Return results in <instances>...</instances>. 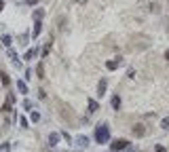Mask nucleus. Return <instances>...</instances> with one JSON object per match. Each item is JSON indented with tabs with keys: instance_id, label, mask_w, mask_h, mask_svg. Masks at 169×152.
<instances>
[{
	"instance_id": "f257e3e1",
	"label": "nucleus",
	"mask_w": 169,
	"mask_h": 152,
	"mask_svg": "<svg viewBox=\"0 0 169 152\" xmlns=\"http://www.w3.org/2000/svg\"><path fill=\"white\" fill-rule=\"evenodd\" d=\"M95 141L97 144H108L110 141V127L106 123H99L95 127Z\"/></svg>"
},
{
	"instance_id": "f03ea898",
	"label": "nucleus",
	"mask_w": 169,
	"mask_h": 152,
	"mask_svg": "<svg viewBox=\"0 0 169 152\" xmlns=\"http://www.w3.org/2000/svg\"><path fill=\"white\" fill-rule=\"evenodd\" d=\"M127 146H129L127 140H114L112 144H110V150L112 152H121V150H127Z\"/></svg>"
},
{
	"instance_id": "7ed1b4c3",
	"label": "nucleus",
	"mask_w": 169,
	"mask_h": 152,
	"mask_svg": "<svg viewBox=\"0 0 169 152\" xmlns=\"http://www.w3.org/2000/svg\"><path fill=\"white\" fill-rule=\"evenodd\" d=\"M123 66V57H114V59H110V61H106V68H108L110 72L112 70H119Z\"/></svg>"
},
{
	"instance_id": "20e7f679",
	"label": "nucleus",
	"mask_w": 169,
	"mask_h": 152,
	"mask_svg": "<svg viewBox=\"0 0 169 152\" xmlns=\"http://www.w3.org/2000/svg\"><path fill=\"white\" fill-rule=\"evenodd\" d=\"M59 140H61L59 131H51V133H49V146H51V148H55V146L59 144Z\"/></svg>"
},
{
	"instance_id": "39448f33",
	"label": "nucleus",
	"mask_w": 169,
	"mask_h": 152,
	"mask_svg": "<svg viewBox=\"0 0 169 152\" xmlns=\"http://www.w3.org/2000/svg\"><path fill=\"white\" fill-rule=\"evenodd\" d=\"M131 133H133V135H135V137H144V135H146V133H148V131H146V127H144V125H142V123H137V125H133Z\"/></svg>"
},
{
	"instance_id": "423d86ee",
	"label": "nucleus",
	"mask_w": 169,
	"mask_h": 152,
	"mask_svg": "<svg viewBox=\"0 0 169 152\" xmlns=\"http://www.w3.org/2000/svg\"><path fill=\"white\" fill-rule=\"evenodd\" d=\"M106 89H108V80L102 78V80L97 82V97H104V95H106Z\"/></svg>"
},
{
	"instance_id": "0eeeda50",
	"label": "nucleus",
	"mask_w": 169,
	"mask_h": 152,
	"mask_svg": "<svg viewBox=\"0 0 169 152\" xmlns=\"http://www.w3.org/2000/svg\"><path fill=\"white\" fill-rule=\"evenodd\" d=\"M74 144H76L78 148H87V146H89V137H87V135H78V137L74 140Z\"/></svg>"
},
{
	"instance_id": "6e6552de",
	"label": "nucleus",
	"mask_w": 169,
	"mask_h": 152,
	"mask_svg": "<svg viewBox=\"0 0 169 152\" xmlns=\"http://www.w3.org/2000/svg\"><path fill=\"white\" fill-rule=\"evenodd\" d=\"M110 104H112V110H121V95H112V99H110Z\"/></svg>"
},
{
	"instance_id": "1a4fd4ad",
	"label": "nucleus",
	"mask_w": 169,
	"mask_h": 152,
	"mask_svg": "<svg viewBox=\"0 0 169 152\" xmlns=\"http://www.w3.org/2000/svg\"><path fill=\"white\" fill-rule=\"evenodd\" d=\"M40 30H42V21H34V30H32V38L34 40L40 36Z\"/></svg>"
},
{
	"instance_id": "9d476101",
	"label": "nucleus",
	"mask_w": 169,
	"mask_h": 152,
	"mask_svg": "<svg viewBox=\"0 0 169 152\" xmlns=\"http://www.w3.org/2000/svg\"><path fill=\"white\" fill-rule=\"evenodd\" d=\"M36 55H38V49L36 47H34V49H28V51H25V61H32V59H34V57H36Z\"/></svg>"
},
{
	"instance_id": "9b49d317",
	"label": "nucleus",
	"mask_w": 169,
	"mask_h": 152,
	"mask_svg": "<svg viewBox=\"0 0 169 152\" xmlns=\"http://www.w3.org/2000/svg\"><path fill=\"white\" fill-rule=\"evenodd\" d=\"M51 47H53V38H49V42L45 45V49H42V59L49 57V53H51Z\"/></svg>"
},
{
	"instance_id": "f8f14e48",
	"label": "nucleus",
	"mask_w": 169,
	"mask_h": 152,
	"mask_svg": "<svg viewBox=\"0 0 169 152\" xmlns=\"http://www.w3.org/2000/svg\"><path fill=\"white\" fill-rule=\"evenodd\" d=\"M87 104H89V114H93V112H97V110H99V104H97L95 99H89Z\"/></svg>"
},
{
	"instance_id": "ddd939ff",
	"label": "nucleus",
	"mask_w": 169,
	"mask_h": 152,
	"mask_svg": "<svg viewBox=\"0 0 169 152\" xmlns=\"http://www.w3.org/2000/svg\"><path fill=\"white\" fill-rule=\"evenodd\" d=\"M0 42H2L4 47L9 49V47H11V45H13V38H11V36H9V34H2V38H0Z\"/></svg>"
},
{
	"instance_id": "4468645a",
	"label": "nucleus",
	"mask_w": 169,
	"mask_h": 152,
	"mask_svg": "<svg viewBox=\"0 0 169 152\" xmlns=\"http://www.w3.org/2000/svg\"><path fill=\"white\" fill-rule=\"evenodd\" d=\"M32 17H34V21H42V17H45V11H42V9H36V11L32 13Z\"/></svg>"
},
{
	"instance_id": "2eb2a0df",
	"label": "nucleus",
	"mask_w": 169,
	"mask_h": 152,
	"mask_svg": "<svg viewBox=\"0 0 169 152\" xmlns=\"http://www.w3.org/2000/svg\"><path fill=\"white\" fill-rule=\"evenodd\" d=\"M17 89H19V93H28V85H25L24 80H17Z\"/></svg>"
},
{
	"instance_id": "dca6fc26",
	"label": "nucleus",
	"mask_w": 169,
	"mask_h": 152,
	"mask_svg": "<svg viewBox=\"0 0 169 152\" xmlns=\"http://www.w3.org/2000/svg\"><path fill=\"white\" fill-rule=\"evenodd\" d=\"M36 74H38V78H45V63H38L36 66Z\"/></svg>"
},
{
	"instance_id": "f3484780",
	"label": "nucleus",
	"mask_w": 169,
	"mask_h": 152,
	"mask_svg": "<svg viewBox=\"0 0 169 152\" xmlns=\"http://www.w3.org/2000/svg\"><path fill=\"white\" fill-rule=\"evenodd\" d=\"M0 80H2V85H4V87H9V85H11V80H9V74H4V72H0Z\"/></svg>"
},
{
	"instance_id": "a211bd4d",
	"label": "nucleus",
	"mask_w": 169,
	"mask_h": 152,
	"mask_svg": "<svg viewBox=\"0 0 169 152\" xmlns=\"http://www.w3.org/2000/svg\"><path fill=\"white\" fill-rule=\"evenodd\" d=\"M30 120H32V123H38V120H40V114L32 110V112H30Z\"/></svg>"
},
{
	"instance_id": "6ab92c4d",
	"label": "nucleus",
	"mask_w": 169,
	"mask_h": 152,
	"mask_svg": "<svg viewBox=\"0 0 169 152\" xmlns=\"http://www.w3.org/2000/svg\"><path fill=\"white\" fill-rule=\"evenodd\" d=\"M61 140H66L68 144H70V141H74V140H72V135H70L68 131H61Z\"/></svg>"
},
{
	"instance_id": "aec40b11",
	"label": "nucleus",
	"mask_w": 169,
	"mask_h": 152,
	"mask_svg": "<svg viewBox=\"0 0 169 152\" xmlns=\"http://www.w3.org/2000/svg\"><path fill=\"white\" fill-rule=\"evenodd\" d=\"M161 129H165V131L169 129V116H165L163 120H161Z\"/></svg>"
},
{
	"instance_id": "412c9836",
	"label": "nucleus",
	"mask_w": 169,
	"mask_h": 152,
	"mask_svg": "<svg viewBox=\"0 0 169 152\" xmlns=\"http://www.w3.org/2000/svg\"><path fill=\"white\" fill-rule=\"evenodd\" d=\"M24 108H25V110H32V108H34L32 99H25V102H24Z\"/></svg>"
},
{
	"instance_id": "4be33fe9",
	"label": "nucleus",
	"mask_w": 169,
	"mask_h": 152,
	"mask_svg": "<svg viewBox=\"0 0 169 152\" xmlns=\"http://www.w3.org/2000/svg\"><path fill=\"white\" fill-rule=\"evenodd\" d=\"M150 11H152V13H158V11H161V9H158V2H152V4H150Z\"/></svg>"
},
{
	"instance_id": "5701e85b",
	"label": "nucleus",
	"mask_w": 169,
	"mask_h": 152,
	"mask_svg": "<svg viewBox=\"0 0 169 152\" xmlns=\"http://www.w3.org/2000/svg\"><path fill=\"white\" fill-rule=\"evenodd\" d=\"M19 125H21L24 129H28V125H30V123H28V118H24V116H21V118H19Z\"/></svg>"
},
{
	"instance_id": "b1692460",
	"label": "nucleus",
	"mask_w": 169,
	"mask_h": 152,
	"mask_svg": "<svg viewBox=\"0 0 169 152\" xmlns=\"http://www.w3.org/2000/svg\"><path fill=\"white\" fill-rule=\"evenodd\" d=\"M59 30H66V17L63 15L59 17Z\"/></svg>"
},
{
	"instance_id": "393cba45",
	"label": "nucleus",
	"mask_w": 169,
	"mask_h": 152,
	"mask_svg": "<svg viewBox=\"0 0 169 152\" xmlns=\"http://www.w3.org/2000/svg\"><path fill=\"white\" fill-rule=\"evenodd\" d=\"M4 150H11V144H9V141H6V144H2V146H0V152H4Z\"/></svg>"
},
{
	"instance_id": "a878e982",
	"label": "nucleus",
	"mask_w": 169,
	"mask_h": 152,
	"mask_svg": "<svg viewBox=\"0 0 169 152\" xmlns=\"http://www.w3.org/2000/svg\"><path fill=\"white\" fill-rule=\"evenodd\" d=\"M6 102H9V104H15V95H13V93H9V97H6Z\"/></svg>"
},
{
	"instance_id": "bb28decb",
	"label": "nucleus",
	"mask_w": 169,
	"mask_h": 152,
	"mask_svg": "<svg viewBox=\"0 0 169 152\" xmlns=\"http://www.w3.org/2000/svg\"><path fill=\"white\" fill-rule=\"evenodd\" d=\"M127 76H129V78H135V70L129 68V70H127Z\"/></svg>"
},
{
	"instance_id": "cd10ccee",
	"label": "nucleus",
	"mask_w": 169,
	"mask_h": 152,
	"mask_svg": "<svg viewBox=\"0 0 169 152\" xmlns=\"http://www.w3.org/2000/svg\"><path fill=\"white\" fill-rule=\"evenodd\" d=\"M2 112H11V104H9V102L2 106Z\"/></svg>"
},
{
	"instance_id": "c85d7f7f",
	"label": "nucleus",
	"mask_w": 169,
	"mask_h": 152,
	"mask_svg": "<svg viewBox=\"0 0 169 152\" xmlns=\"http://www.w3.org/2000/svg\"><path fill=\"white\" fill-rule=\"evenodd\" d=\"M24 76H25V80H30V78H32V70H25Z\"/></svg>"
},
{
	"instance_id": "c756f323",
	"label": "nucleus",
	"mask_w": 169,
	"mask_h": 152,
	"mask_svg": "<svg viewBox=\"0 0 169 152\" xmlns=\"http://www.w3.org/2000/svg\"><path fill=\"white\" fill-rule=\"evenodd\" d=\"M154 152H167V150H165V146H157V148H154Z\"/></svg>"
},
{
	"instance_id": "7c9ffc66",
	"label": "nucleus",
	"mask_w": 169,
	"mask_h": 152,
	"mask_svg": "<svg viewBox=\"0 0 169 152\" xmlns=\"http://www.w3.org/2000/svg\"><path fill=\"white\" fill-rule=\"evenodd\" d=\"M4 11V2H2V0H0V13Z\"/></svg>"
},
{
	"instance_id": "2f4dec72",
	"label": "nucleus",
	"mask_w": 169,
	"mask_h": 152,
	"mask_svg": "<svg viewBox=\"0 0 169 152\" xmlns=\"http://www.w3.org/2000/svg\"><path fill=\"white\" fill-rule=\"evenodd\" d=\"M165 59H167V61H169V49H167V51H165Z\"/></svg>"
}]
</instances>
